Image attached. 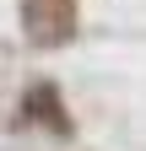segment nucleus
Returning a JSON list of instances; mask_svg holds the SVG:
<instances>
[{
    "label": "nucleus",
    "instance_id": "obj_1",
    "mask_svg": "<svg viewBox=\"0 0 146 151\" xmlns=\"http://www.w3.org/2000/svg\"><path fill=\"white\" fill-rule=\"evenodd\" d=\"M22 32L38 49H60L76 32V0H22Z\"/></svg>",
    "mask_w": 146,
    "mask_h": 151
}]
</instances>
